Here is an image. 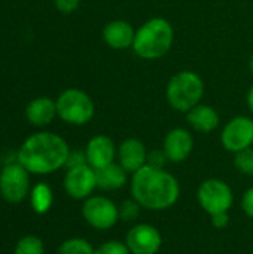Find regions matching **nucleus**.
I'll use <instances>...</instances> for the list:
<instances>
[{
	"label": "nucleus",
	"mask_w": 253,
	"mask_h": 254,
	"mask_svg": "<svg viewBox=\"0 0 253 254\" xmlns=\"http://www.w3.org/2000/svg\"><path fill=\"white\" fill-rule=\"evenodd\" d=\"M130 190L131 196L149 211H166L180 198L177 179L166 168L151 165H145L131 174Z\"/></svg>",
	"instance_id": "obj_1"
},
{
	"label": "nucleus",
	"mask_w": 253,
	"mask_h": 254,
	"mask_svg": "<svg viewBox=\"0 0 253 254\" xmlns=\"http://www.w3.org/2000/svg\"><path fill=\"white\" fill-rule=\"evenodd\" d=\"M70 147L67 141L54 132H36L30 135L18 152V162L30 173L45 176L66 167Z\"/></svg>",
	"instance_id": "obj_2"
},
{
	"label": "nucleus",
	"mask_w": 253,
	"mask_h": 254,
	"mask_svg": "<svg viewBox=\"0 0 253 254\" xmlns=\"http://www.w3.org/2000/svg\"><path fill=\"white\" fill-rule=\"evenodd\" d=\"M174 42V28L164 16H154L146 19L137 30L133 42V52L148 61L166 57Z\"/></svg>",
	"instance_id": "obj_3"
},
{
	"label": "nucleus",
	"mask_w": 253,
	"mask_h": 254,
	"mask_svg": "<svg viewBox=\"0 0 253 254\" xmlns=\"http://www.w3.org/2000/svg\"><path fill=\"white\" fill-rule=\"evenodd\" d=\"M206 86L203 77L192 70H182L173 74L166 86L169 106L180 113H188L201 103Z\"/></svg>",
	"instance_id": "obj_4"
},
{
	"label": "nucleus",
	"mask_w": 253,
	"mask_h": 254,
	"mask_svg": "<svg viewBox=\"0 0 253 254\" xmlns=\"http://www.w3.org/2000/svg\"><path fill=\"white\" fill-rule=\"evenodd\" d=\"M57 115L61 121L70 125H85L95 115L92 98L82 89L69 88L57 98Z\"/></svg>",
	"instance_id": "obj_5"
},
{
	"label": "nucleus",
	"mask_w": 253,
	"mask_h": 254,
	"mask_svg": "<svg viewBox=\"0 0 253 254\" xmlns=\"http://www.w3.org/2000/svg\"><path fill=\"white\" fill-rule=\"evenodd\" d=\"M197 201L209 216L230 213L234 204V192L227 182L221 179H207L197 189Z\"/></svg>",
	"instance_id": "obj_6"
},
{
	"label": "nucleus",
	"mask_w": 253,
	"mask_h": 254,
	"mask_svg": "<svg viewBox=\"0 0 253 254\" xmlns=\"http://www.w3.org/2000/svg\"><path fill=\"white\" fill-rule=\"evenodd\" d=\"M82 217L91 228L97 231H109L121 220L119 205L107 196L92 195L84 201Z\"/></svg>",
	"instance_id": "obj_7"
},
{
	"label": "nucleus",
	"mask_w": 253,
	"mask_h": 254,
	"mask_svg": "<svg viewBox=\"0 0 253 254\" xmlns=\"http://www.w3.org/2000/svg\"><path fill=\"white\" fill-rule=\"evenodd\" d=\"M30 173L16 161L0 173V195L9 204H19L30 195Z\"/></svg>",
	"instance_id": "obj_8"
},
{
	"label": "nucleus",
	"mask_w": 253,
	"mask_h": 254,
	"mask_svg": "<svg viewBox=\"0 0 253 254\" xmlns=\"http://www.w3.org/2000/svg\"><path fill=\"white\" fill-rule=\"evenodd\" d=\"M221 144L230 153H239L253 147V119L251 116H234L221 131Z\"/></svg>",
	"instance_id": "obj_9"
},
{
	"label": "nucleus",
	"mask_w": 253,
	"mask_h": 254,
	"mask_svg": "<svg viewBox=\"0 0 253 254\" xmlns=\"http://www.w3.org/2000/svg\"><path fill=\"white\" fill-rule=\"evenodd\" d=\"M97 189L95 170L88 164L67 168L64 176V190L75 201H85Z\"/></svg>",
	"instance_id": "obj_10"
},
{
	"label": "nucleus",
	"mask_w": 253,
	"mask_h": 254,
	"mask_svg": "<svg viewBox=\"0 0 253 254\" xmlns=\"http://www.w3.org/2000/svg\"><path fill=\"white\" fill-rule=\"evenodd\" d=\"M125 244L131 254H158L163 247V237L154 225L137 223L127 232Z\"/></svg>",
	"instance_id": "obj_11"
},
{
	"label": "nucleus",
	"mask_w": 253,
	"mask_h": 254,
	"mask_svg": "<svg viewBox=\"0 0 253 254\" xmlns=\"http://www.w3.org/2000/svg\"><path fill=\"white\" fill-rule=\"evenodd\" d=\"M161 149L164 150L169 162H185L194 150V137L186 128H173L166 134Z\"/></svg>",
	"instance_id": "obj_12"
},
{
	"label": "nucleus",
	"mask_w": 253,
	"mask_h": 254,
	"mask_svg": "<svg viewBox=\"0 0 253 254\" xmlns=\"http://www.w3.org/2000/svg\"><path fill=\"white\" fill-rule=\"evenodd\" d=\"M116 159L128 174H134L148 164V149L140 138L128 137L119 143Z\"/></svg>",
	"instance_id": "obj_13"
},
{
	"label": "nucleus",
	"mask_w": 253,
	"mask_h": 254,
	"mask_svg": "<svg viewBox=\"0 0 253 254\" xmlns=\"http://www.w3.org/2000/svg\"><path fill=\"white\" fill-rule=\"evenodd\" d=\"M118 147L115 146L113 140L109 135L97 134L85 146L86 162L94 170H100L115 162Z\"/></svg>",
	"instance_id": "obj_14"
},
{
	"label": "nucleus",
	"mask_w": 253,
	"mask_h": 254,
	"mask_svg": "<svg viewBox=\"0 0 253 254\" xmlns=\"http://www.w3.org/2000/svg\"><path fill=\"white\" fill-rule=\"evenodd\" d=\"M136 28L125 19L109 21L101 31L104 43L115 51H125L133 46Z\"/></svg>",
	"instance_id": "obj_15"
},
{
	"label": "nucleus",
	"mask_w": 253,
	"mask_h": 254,
	"mask_svg": "<svg viewBox=\"0 0 253 254\" xmlns=\"http://www.w3.org/2000/svg\"><path fill=\"white\" fill-rule=\"evenodd\" d=\"M185 115H186V122L189 124V127L194 131L201 132V134H210L216 131L221 124L219 113L216 112L215 107L209 104L200 103Z\"/></svg>",
	"instance_id": "obj_16"
},
{
	"label": "nucleus",
	"mask_w": 253,
	"mask_h": 254,
	"mask_svg": "<svg viewBox=\"0 0 253 254\" xmlns=\"http://www.w3.org/2000/svg\"><path fill=\"white\" fill-rule=\"evenodd\" d=\"M27 121L34 127L49 125L57 115V103L48 97H39L30 101L25 107Z\"/></svg>",
	"instance_id": "obj_17"
},
{
	"label": "nucleus",
	"mask_w": 253,
	"mask_h": 254,
	"mask_svg": "<svg viewBox=\"0 0 253 254\" xmlns=\"http://www.w3.org/2000/svg\"><path fill=\"white\" fill-rule=\"evenodd\" d=\"M95 177H97V189L106 192L119 190L128 183V173L118 162L95 170Z\"/></svg>",
	"instance_id": "obj_18"
},
{
	"label": "nucleus",
	"mask_w": 253,
	"mask_h": 254,
	"mask_svg": "<svg viewBox=\"0 0 253 254\" xmlns=\"http://www.w3.org/2000/svg\"><path fill=\"white\" fill-rule=\"evenodd\" d=\"M30 204L36 214H46L54 204L52 189L46 183H37L30 190Z\"/></svg>",
	"instance_id": "obj_19"
},
{
	"label": "nucleus",
	"mask_w": 253,
	"mask_h": 254,
	"mask_svg": "<svg viewBox=\"0 0 253 254\" xmlns=\"http://www.w3.org/2000/svg\"><path fill=\"white\" fill-rule=\"evenodd\" d=\"M57 254H95V249L85 238H69L58 247Z\"/></svg>",
	"instance_id": "obj_20"
},
{
	"label": "nucleus",
	"mask_w": 253,
	"mask_h": 254,
	"mask_svg": "<svg viewBox=\"0 0 253 254\" xmlns=\"http://www.w3.org/2000/svg\"><path fill=\"white\" fill-rule=\"evenodd\" d=\"M13 254H45V244L39 237L27 235L15 244Z\"/></svg>",
	"instance_id": "obj_21"
},
{
	"label": "nucleus",
	"mask_w": 253,
	"mask_h": 254,
	"mask_svg": "<svg viewBox=\"0 0 253 254\" xmlns=\"http://www.w3.org/2000/svg\"><path fill=\"white\" fill-rule=\"evenodd\" d=\"M234 167L239 173L253 177V147L234 155Z\"/></svg>",
	"instance_id": "obj_22"
},
{
	"label": "nucleus",
	"mask_w": 253,
	"mask_h": 254,
	"mask_svg": "<svg viewBox=\"0 0 253 254\" xmlns=\"http://www.w3.org/2000/svg\"><path fill=\"white\" fill-rule=\"evenodd\" d=\"M142 208H143V207L131 196L130 199H125V201L121 202V205H119V217H121V220H124V222L137 220L139 216H140Z\"/></svg>",
	"instance_id": "obj_23"
},
{
	"label": "nucleus",
	"mask_w": 253,
	"mask_h": 254,
	"mask_svg": "<svg viewBox=\"0 0 253 254\" xmlns=\"http://www.w3.org/2000/svg\"><path fill=\"white\" fill-rule=\"evenodd\" d=\"M95 254H131V252L127 247L125 241L122 243L118 240H109L95 249Z\"/></svg>",
	"instance_id": "obj_24"
},
{
	"label": "nucleus",
	"mask_w": 253,
	"mask_h": 254,
	"mask_svg": "<svg viewBox=\"0 0 253 254\" xmlns=\"http://www.w3.org/2000/svg\"><path fill=\"white\" fill-rule=\"evenodd\" d=\"M167 162H169V159L163 149H155V150L148 152V164L146 165H151L155 168H164Z\"/></svg>",
	"instance_id": "obj_25"
},
{
	"label": "nucleus",
	"mask_w": 253,
	"mask_h": 254,
	"mask_svg": "<svg viewBox=\"0 0 253 254\" xmlns=\"http://www.w3.org/2000/svg\"><path fill=\"white\" fill-rule=\"evenodd\" d=\"M84 164H88L86 162L85 149L84 150H70L66 167L67 168H73V167H79V165H84Z\"/></svg>",
	"instance_id": "obj_26"
},
{
	"label": "nucleus",
	"mask_w": 253,
	"mask_h": 254,
	"mask_svg": "<svg viewBox=\"0 0 253 254\" xmlns=\"http://www.w3.org/2000/svg\"><path fill=\"white\" fill-rule=\"evenodd\" d=\"M81 1L82 0H54V4L61 13L69 15V13H73L79 7Z\"/></svg>",
	"instance_id": "obj_27"
},
{
	"label": "nucleus",
	"mask_w": 253,
	"mask_h": 254,
	"mask_svg": "<svg viewBox=\"0 0 253 254\" xmlns=\"http://www.w3.org/2000/svg\"><path fill=\"white\" fill-rule=\"evenodd\" d=\"M242 208L245 211V214L248 217L253 219V186L249 188L245 193H243V198H242Z\"/></svg>",
	"instance_id": "obj_28"
},
{
	"label": "nucleus",
	"mask_w": 253,
	"mask_h": 254,
	"mask_svg": "<svg viewBox=\"0 0 253 254\" xmlns=\"http://www.w3.org/2000/svg\"><path fill=\"white\" fill-rule=\"evenodd\" d=\"M210 222H212V226L216 228V229H224L230 225V214L228 213H218V214H213L210 216Z\"/></svg>",
	"instance_id": "obj_29"
},
{
	"label": "nucleus",
	"mask_w": 253,
	"mask_h": 254,
	"mask_svg": "<svg viewBox=\"0 0 253 254\" xmlns=\"http://www.w3.org/2000/svg\"><path fill=\"white\" fill-rule=\"evenodd\" d=\"M246 106H248L249 112L253 115V83L252 86L249 88L248 94H246Z\"/></svg>",
	"instance_id": "obj_30"
},
{
	"label": "nucleus",
	"mask_w": 253,
	"mask_h": 254,
	"mask_svg": "<svg viewBox=\"0 0 253 254\" xmlns=\"http://www.w3.org/2000/svg\"><path fill=\"white\" fill-rule=\"evenodd\" d=\"M249 70H251V74L253 76V54L251 55V58H249Z\"/></svg>",
	"instance_id": "obj_31"
}]
</instances>
